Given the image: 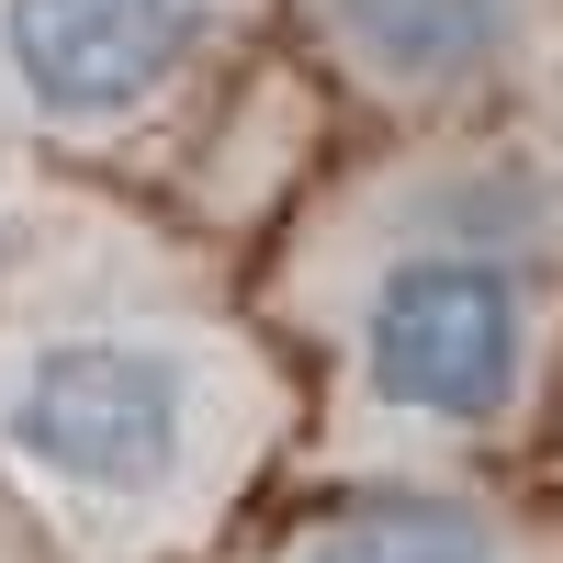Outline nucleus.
Segmentation results:
<instances>
[{"label": "nucleus", "instance_id": "20e7f679", "mask_svg": "<svg viewBox=\"0 0 563 563\" xmlns=\"http://www.w3.org/2000/svg\"><path fill=\"white\" fill-rule=\"evenodd\" d=\"M316 23L384 102H474L541 45V0H316Z\"/></svg>", "mask_w": 563, "mask_h": 563}, {"label": "nucleus", "instance_id": "f257e3e1", "mask_svg": "<svg viewBox=\"0 0 563 563\" xmlns=\"http://www.w3.org/2000/svg\"><path fill=\"white\" fill-rule=\"evenodd\" d=\"M260 440V384L203 327H23L0 339V474L90 552L192 541Z\"/></svg>", "mask_w": 563, "mask_h": 563}, {"label": "nucleus", "instance_id": "f03ea898", "mask_svg": "<svg viewBox=\"0 0 563 563\" xmlns=\"http://www.w3.org/2000/svg\"><path fill=\"white\" fill-rule=\"evenodd\" d=\"M361 417L417 440H496L541 384V260L395 238L350 316Z\"/></svg>", "mask_w": 563, "mask_h": 563}, {"label": "nucleus", "instance_id": "7ed1b4c3", "mask_svg": "<svg viewBox=\"0 0 563 563\" xmlns=\"http://www.w3.org/2000/svg\"><path fill=\"white\" fill-rule=\"evenodd\" d=\"M249 0H0V124L102 147L192 79Z\"/></svg>", "mask_w": 563, "mask_h": 563}, {"label": "nucleus", "instance_id": "423d86ee", "mask_svg": "<svg viewBox=\"0 0 563 563\" xmlns=\"http://www.w3.org/2000/svg\"><path fill=\"white\" fill-rule=\"evenodd\" d=\"M23 260V225H12V192H0V271Z\"/></svg>", "mask_w": 563, "mask_h": 563}, {"label": "nucleus", "instance_id": "39448f33", "mask_svg": "<svg viewBox=\"0 0 563 563\" xmlns=\"http://www.w3.org/2000/svg\"><path fill=\"white\" fill-rule=\"evenodd\" d=\"M282 563H530V552H519V519H496L474 496H429V485L406 496L395 485V496L327 507Z\"/></svg>", "mask_w": 563, "mask_h": 563}]
</instances>
